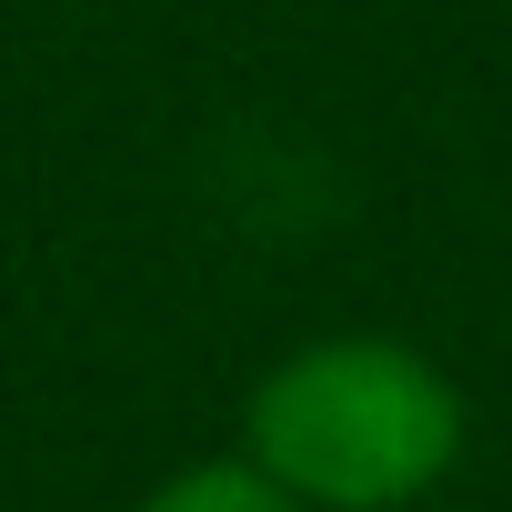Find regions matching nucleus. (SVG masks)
I'll use <instances>...</instances> for the list:
<instances>
[{
    "instance_id": "nucleus-1",
    "label": "nucleus",
    "mask_w": 512,
    "mask_h": 512,
    "mask_svg": "<svg viewBox=\"0 0 512 512\" xmlns=\"http://www.w3.org/2000/svg\"><path fill=\"white\" fill-rule=\"evenodd\" d=\"M472 442L462 382L402 332L292 342L241 402V462L302 512H412Z\"/></svg>"
},
{
    "instance_id": "nucleus-2",
    "label": "nucleus",
    "mask_w": 512,
    "mask_h": 512,
    "mask_svg": "<svg viewBox=\"0 0 512 512\" xmlns=\"http://www.w3.org/2000/svg\"><path fill=\"white\" fill-rule=\"evenodd\" d=\"M131 512H302L282 482H262L241 452H221V462H181L171 482H151Z\"/></svg>"
}]
</instances>
